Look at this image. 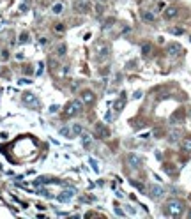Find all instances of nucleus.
Instances as JSON below:
<instances>
[{
  "label": "nucleus",
  "instance_id": "nucleus-1",
  "mask_svg": "<svg viewBox=\"0 0 191 219\" xmlns=\"http://www.w3.org/2000/svg\"><path fill=\"white\" fill-rule=\"evenodd\" d=\"M182 212H184V202H182V200L172 198V200H168V202H166V205H165V214H166V216L179 217Z\"/></svg>",
  "mask_w": 191,
  "mask_h": 219
},
{
  "label": "nucleus",
  "instance_id": "nucleus-2",
  "mask_svg": "<svg viewBox=\"0 0 191 219\" xmlns=\"http://www.w3.org/2000/svg\"><path fill=\"white\" fill-rule=\"evenodd\" d=\"M82 110H83V101L82 99H73L71 103L64 108V113H66V117H74V115H78Z\"/></svg>",
  "mask_w": 191,
  "mask_h": 219
},
{
  "label": "nucleus",
  "instance_id": "nucleus-3",
  "mask_svg": "<svg viewBox=\"0 0 191 219\" xmlns=\"http://www.w3.org/2000/svg\"><path fill=\"white\" fill-rule=\"evenodd\" d=\"M149 196L152 198V200H159V198H163V196H165V189H163V186L152 184V186L149 187Z\"/></svg>",
  "mask_w": 191,
  "mask_h": 219
},
{
  "label": "nucleus",
  "instance_id": "nucleus-4",
  "mask_svg": "<svg viewBox=\"0 0 191 219\" xmlns=\"http://www.w3.org/2000/svg\"><path fill=\"white\" fill-rule=\"evenodd\" d=\"M126 161H127V164H129L131 168H140V166H142V157H138L136 154H127Z\"/></svg>",
  "mask_w": 191,
  "mask_h": 219
},
{
  "label": "nucleus",
  "instance_id": "nucleus-5",
  "mask_svg": "<svg viewBox=\"0 0 191 219\" xmlns=\"http://www.w3.org/2000/svg\"><path fill=\"white\" fill-rule=\"evenodd\" d=\"M166 51H168L170 57H179V55L182 53V46H180V44H177V43H172V44H168V46H166Z\"/></svg>",
  "mask_w": 191,
  "mask_h": 219
},
{
  "label": "nucleus",
  "instance_id": "nucleus-6",
  "mask_svg": "<svg viewBox=\"0 0 191 219\" xmlns=\"http://www.w3.org/2000/svg\"><path fill=\"white\" fill-rule=\"evenodd\" d=\"M80 138H82V147L85 150H90V147H92V143H94V138L90 134H87V133H82Z\"/></svg>",
  "mask_w": 191,
  "mask_h": 219
},
{
  "label": "nucleus",
  "instance_id": "nucleus-7",
  "mask_svg": "<svg viewBox=\"0 0 191 219\" xmlns=\"http://www.w3.org/2000/svg\"><path fill=\"white\" fill-rule=\"evenodd\" d=\"M96 134H98L99 138H110V129L104 124H96Z\"/></svg>",
  "mask_w": 191,
  "mask_h": 219
},
{
  "label": "nucleus",
  "instance_id": "nucleus-8",
  "mask_svg": "<svg viewBox=\"0 0 191 219\" xmlns=\"http://www.w3.org/2000/svg\"><path fill=\"white\" fill-rule=\"evenodd\" d=\"M82 101H83V104H94L96 96H94L92 90H85V92H82Z\"/></svg>",
  "mask_w": 191,
  "mask_h": 219
},
{
  "label": "nucleus",
  "instance_id": "nucleus-9",
  "mask_svg": "<svg viewBox=\"0 0 191 219\" xmlns=\"http://www.w3.org/2000/svg\"><path fill=\"white\" fill-rule=\"evenodd\" d=\"M74 11L76 12H87L88 9V4H87V0H74Z\"/></svg>",
  "mask_w": 191,
  "mask_h": 219
},
{
  "label": "nucleus",
  "instance_id": "nucleus-10",
  "mask_svg": "<svg viewBox=\"0 0 191 219\" xmlns=\"http://www.w3.org/2000/svg\"><path fill=\"white\" fill-rule=\"evenodd\" d=\"M73 196H74V191H73V189H69V191H62V193H60V194H59V200L62 203H66V202H71Z\"/></svg>",
  "mask_w": 191,
  "mask_h": 219
},
{
  "label": "nucleus",
  "instance_id": "nucleus-11",
  "mask_svg": "<svg viewBox=\"0 0 191 219\" xmlns=\"http://www.w3.org/2000/svg\"><path fill=\"white\" fill-rule=\"evenodd\" d=\"M23 101H25L27 104H32V106L37 104V97H36L32 92H25V94H23Z\"/></svg>",
  "mask_w": 191,
  "mask_h": 219
},
{
  "label": "nucleus",
  "instance_id": "nucleus-12",
  "mask_svg": "<svg viewBox=\"0 0 191 219\" xmlns=\"http://www.w3.org/2000/svg\"><path fill=\"white\" fill-rule=\"evenodd\" d=\"M142 20L147 23H152L154 20H156V14H154L152 11H147V9H143L142 11Z\"/></svg>",
  "mask_w": 191,
  "mask_h": 219
},
{
  "label": "nucleus",
  "instance_id": "nucleus-13",
  "mask_svg": "<svg viewBox=\"0 0 191 219\" xmlns=\"http://www.w3.org/2000/svg\"><path fill=\"white\" fill-rule=\"evenodd\" d=\"M64 9H66V7H64L62 2H55L53 6H51V12H53L55 16H60V14L64 12Z\"/></svg>",
  "mask_w": 191,
  "mask_h": 219
},
{
  "label": "nucleus",
  "instance_id": "nucleus-14",
  "mask_svg": "<svg viewBox=\"0 0 191 219\" xmlns=\"http://www.w3.org/2000/svg\"><path fill=\"white\" fill-rule=\"evenodd\" d=\"M124 104H126V96H120L119 99H117V101H115V113H120V111H122V108H124Z\"/></svg>",
  "mask_w": 191,
  "mask_h": 219
},
{
  "label": "nucleus",
  "instance_id": "nucleus-15",
  "mask_svg": "<svg viewBox=\"0 0 191 219\" xmlns=\"http://www.w3.org/2000/svg\"><path fill=\"white\" fill-rule=\"evenodd\" d=\"M177 14H179V9H177V7H168V9L165 11V18H166V20H172V18H175Z\"/></svg>",
  "mask_w": 191,
  "mask_h": 219
},
{
  "label": "nucleus",
  "instance_id": "nucleus-16",
  "mask_svg": "<svg viewBox=\"0 0 191 219\" xmlns=\"http://www.w3.org/2000/svg\"><path fill=\"white\" fill-rule=\"evenodd\" d=\"M71 131H73V136H80V134L83 133V126L76 122V124H73L71 126Z\"/></svg>",
  "mask_w": 191,
  "mask_h": 219
},
{
  "label": "nucleus",
  "instance_id": "nucleus-17",
  "mask_svg": "<svg viewBox=\"0 0 191 219\" xmlns=\"http://www.w3.org/2000/svg\"><path fill=\"white\" fill-rule=\"evenodd\" d=\"M59 133H60V134H62V136H66V138H71V136H73V131H71V127H67V126L60 127V129H59Z\"/></svg>",
  "mask_w": 191,
  "mask_h": 219
},
{
  "label": "nucleus",
  "instance_id": "nucleus-18",
  "mask_svg": "<svg viewBox=\"0 0 191 219\" xmlns=\"http://www.w3.org/2000/svg\"><path fill=\"white\" fill-rule=\"evenodd\" d=\"M28 41H30V35H28L27 32H23L21 35H20V39H18V43H20V44H27Z\"/></svg>",
  "mask_w": 191,
  "mask_h": 219
},
{
  "label": "nucleus",
  "instance_id": "nucleus-19",
  "mask_svg": "<svg viewBox=\"0 0 191 219\" xmlns=\"http://www.w3.org/2000/svg\"><path fill=\"white\" fill-rule=\"evenodd\" d=\"M66 51H67V46L64 43L60 44L59 48H57V55H59V57H64V55H66Z\"/></svg>",
  "mask_w": 191,
  "mask_h": 219
},
{
  "label": "nucleus",
  "instance_id": "nucleus-20",
  "mask_svg": "<svg viewBox=\"0 0 191 219\" xmlns=\"http://www.w3.org/2000/svg\"><path fill=\"white\" fill-rule=\"evenodd\" d=\"M182 148H184L186 152H191V140H184L182 142Z\"/></svg>",
  "mask_w": 191,
  "mask_h": 219
},
{
  "label": "nucleus",
  "instance_id": "nucleus-21",
  "mask_svg": "<svg viewBox=\"0 0 191 219\" xmlns=\"http://www.w3.org/2000/svg\"><path fill=\"white\" fill-rule=\"evenodd\" d=\"M43 71H44V64L41 62V64H39V67L36 69V74H37V76H41V74H43Z\"/></svg>",
  "mask_w": 191,
  "mask_h": 219
},
{
  "label": "nucleus",
  "instance_id": "nucleus-22",
  "mask_svg": "<svg viewBox=\"0 0 191 219\" xmlns=\"http://www.w3.org/2000/svg\"><path fill=\"white\" fill-rule=\"evenodd\" d=\"M172 34H175V35H180V34H184V28H172Z\"/></svg>",
  "mask_w": 191,
  "mask_h": 219
},
{
  "label": "nucleus",
  "instance_id": "nucleus-23",
  "mask_svg": "<svg viewBox=\"0 0 191 219\" xmlns=\"http://www.w3.org/2000/svg\"><path fill=\"white\" fill-rule=\"evenodd\" d=\"M142 51H143L145 55H147L149 51H150V44H143V46H142Z\"/></svg>",
  "mask_w": 191,
  "mask_h": 219
},
{
  "label": "nucleus",
  "instance_id": "nucleus-24",
  "mask_svg": "<svg viewBox=\"0 0 191 219\" xmlns=\"http://www.w3.org/2000/svg\"><path fill=\"white\" fill-rule=\"evenodd\" d=\"M59 111V104H53L51 108H50V113H57Z\"/></svg>",
  "mask_w": 191,
  "mask_h": 219
},
{
  "label": "nucleus",
  "instance_id": "nucleus-25",
  "mask_svg": "<svg viewBox=\"0 0 191 219\" xmlns=\"http://www.w3.org/2000/svg\"><path fill=\"white\" fill-rule=\"evenodd\" d=\"M20 11H21V12H27L28 11V6H27V4H21V6H20Z\"/></svg>",
  "mask_w": 191,
  "mask_h": 219
},
{
  "label": "nucleus",
  "instance_id": "nucleus-26",
  "mask_svg": "<svg viewBox=\"0 0 191 219\" xmlns=\"http://www.w3.org/2000/svg\"><path fill=\"white\" fill-rule=\"evenodd\" d=\"M55 30L57 32H64V25H55Z\"/></svg>",
  "mask_w": 191,
  "mask_h": 219
},
{
  "label": "nucleus",
  "instance_id": "nucleus-27",
  "mask_svg": "<svg viewBox=\"0 0 191 219\" xmlns=\"http://www.w3.org/2000/svg\"><path fill=\"white\" fill-rule=\"evenodd\" d=\"M188 216H189V217H191V212H189V214H188Z\"/></svg>",
  "mask_w": 191,
  "mask_h": 219
},
{
  "label": "nucleus",
  "instance_id": "nucleus-28",
  "mask_svg": "<svg viewBox=\"0 0 191 219\" xmlns=\"http://www.w3.org/2000/svg\"><path fill=\"white\" fill-rule=\"evenodd\" d=\"M101 2H103V0H101Z\"/></svg>",
  "mask_w": 191,
  "mask_h": 219
}]
</instances>
